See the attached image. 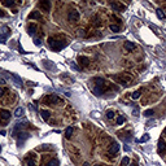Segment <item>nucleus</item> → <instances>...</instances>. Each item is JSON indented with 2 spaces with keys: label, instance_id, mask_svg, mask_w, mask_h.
I'll return each instance as SVG.
<instances>
[{
  "label": "nucleus",
  "instance_id": "c756f323",
  "mask_svg": "<svg viewBox=\"0 0 166 166\" xmlns=\"http://www.w3.org/2000/svg\"><path fill=\"white\" fill-rule=\"evenodd\" d=\"M106 117L109 118V119H112V118L114 117V112H113V110H108V112H106Z\"/></svg>",
  "mask_w": 166,
  "mask_h": 166
},
{
  "label": "nucleus",
  "instance_id": "f03ea898",
  "mask_svg": "<svg viewBox=\"0 0 166 166\" xmlns=\"http://www.w3.org/2000/svg\"><path fill=\"white\" fill-rule=\"evenodd\" d=\"M48 43H49V47L52 48L53 51H60L62 48H65L67 45L66 40H62V39H56V38H49L48 39Z\"/></svg>",
  "mask_w": 166,
  "mask_h": 166
},
{
  "label": "nucleus",
  "instance_id": "0eeeda50",
  "mask_svg": "<svg viewBox=\"0 0 166 166\" xmlns=\"http://www.w3.org/2000/svg\"><path fill=\"white\" fill-rule=\"evenodd\" d=\"M110 7L113 8V10H116V12H123L126 9V5H123L122 3H118V1L110 3Z\"/></svg>",
  "mask_w": 166,
  "mask_h": 166
},
{
  "label": "nucleus",
  "instance_id": "39448f33",
  "mask_svg": "<svg viewBox=\"0 0 166 166\" xmlns=\"http://www.w3.org/2000/svg\"><path fill=\"white\" fill-rule=\"evenodd\" d=\"M10 34V30L8 26H3L1 27V31H0V43H5L7 42V39Z\"/></svg>",
  "mask_w": 166,
  "mask_h": 166
},
{
  "label": "nucleus",
  "instance_id": "58836bf2",
  "mask_svg": "<svg viewBox=\"0 0 166 166\" xmlns=\"http://www.w3.org/2000/svg\"><path fill=\"white\" fill-rule=\"evenodd\" d=\"M4 83V79H0V84H3Z\"/></svg>",
  "mask_w": 166,
  "mask_h": 166
},
{
  "label": "nucleus",
  "instance_id": "5701e85b",
  "mask_svg": "<svg viewBox=\"0 0 166 166\" xmlns=\"http://www.w3.org/2000/svg\"><path fill=\"white\" fill-rule=\"evenodd\" d=\"M45 166H59V160H56V158L51 160V161L45 165Z\"/></svg>",
  "mask_w": 166,
  "mask_h": 166
},
{
  "label": "nucleus",
  "instance_id": "a19ab883",
  "mask_svg": "<svg viewBox=\"0 0 166 166\" xmlns=\"http://www.w3.org/2000/svg\"><path fill=\"white\" fill-rule=\"evenodd\" d=\"M95 166H100V165H95Z\"/></svg>",
  "mask_w": 166,
  "mask_h": 166
},
{
  "label": "nucleus",
  "instance_id": "6e6552de",
  "mask_svg": "<svg viewBox=\"0 0 166 166\" xmlns=\"http://www.w3.org/2000/svg\"><path fill=\"white\" fill-rule=\"evenodd\" d=\"M39 7L42 8V10H44V12H49L51 10V1L49 0H43V1L39 3Z\"/></svg>",
  "mask_w": 166,
  "mask_h": 166
},
{
  "label": "nucleus",
  "instance_id": "f257e3e1",
  "mask_svg": "<svg viewBox=\"0 0 166 166\" xmlns=\"http://www.w3.org/2000/svg\"><path fill=\"white\" fill-rule=\"evenodd\" d=\"M91 83H92L91 90L96 96H100L105 92V81L102 78H94L91 79Z\"/></svg>",
  "mask_w": 166,
  "mask_h": 166
},
{
  "label": "nucleus",
  "instance_id": "4468645a",
  "mask_svg": "<svg viewBox=\"0 0 166 166\" xmlns=\"http://www.w3.org/2000/svg\"><path fill=\"white\" fill-rule=\"evenodd\" d=\"M125 49L129 51V52L134 51V49H135V43H133V42H126V43H125Z\"/></svg>",
  "mask_w": 166,
  "mask_h": 166
},
{
  "label": "nucleus",
  "instance_id": "9b49d317",
  "mask_svg": "<svg viewBox=\"0 0 166 166\" xmlns=\"http://www.w3.org/2000/svg\"><path fill=\"white\" fill-rule=\"evenodd\" d=\"M158 152L160 153H164V152H166V143L164 141V139H160L158 140Z\"/></svg>",
  "mask_w": 166,
  "mask_h": 166
},
{
  "label": "nucleus",
  "instance_id": "6ab92c4d",
  "mask_svg": "<svg viewBox=\"0 0 166 166\" xmlns=\"http://www.w3.org/2000/svg\"><path fill=\"white\" fill-rule=\"evenodd\" d=\"M40 114H42V118L44 119V121H48L49 119V112L48 110H42Z\"/></svg>",
  "mask_w": 166,
  "mask_h": 166
},
{
  "label": "nucleus",
  "instance_id": "ea45409f",
  "mask_svg": "<svg viewBox=\"0 0 166 166\" xmlns=\"http://www.w3.org/2000/svg\"><path fill=\"white\" fill-rule=\"evenodd\" d=\"M131 166H138V165H136V164H133V165H131Z\"/></svg>",
  "mask_w": 166,
  "mask_h": 166
},
{
  "label": "nucleus",
  "instance_id": "7ed1b4c3",
  "mask_svg": "<svg viewBox=\"0 0 166 166\" xmlns=\"http://www.w3.org/2000/svg\"><path fill=\"white\" fill-rule=\"evenodd\" d=\"M112 78L114 79L116 82L121 83L122 86H130L131 84V81H133V78H131L130 75H127V74H119V75H112Z\"/></svg>",
  "mask_w": 166,
  "mask_h": 166
},
{
  "label": "nucleus",
  "instance_id": "ddd939ff",
  "mask_svg": "<svg viewBox=\"0 0 166 166\" xmlns=\"http://www.w3.org/2000/svg\"><path fill=\"white\" fill-rule=\"evenodd\" d=\"M29 18H30V20H40L42 18V14L39 13V10H34L33 13L29 14Z\"/></svg>",
  "mask_w": 166,
  "mask_h": 166
},
{
  "label": "nucleus",
  "instance_id": "b1692460",
  "mask_svg": "<svg viewBox=\"0 0 166 166\" xmlns=\"http://www.w3.org/2000/svg\"><path fill=\"white\" fill-rule=\"evenodd\" d=\"M130 165V158L129 157H123L122 158V166H129Z\"/></svg>",
  "mask_w": 166,
  "mask_h": 166
},
{
  "label": "nucleus",
  "instance_id": "72a5a7b5",
  "mask_svg": "<svg viewBox=\"0 0 166 166\" xmlns=\"http://www.w3.org/2000/svg\"><path fill=\"white\" fill-rule=\"evenodd\" d=\"M3 95H4V90H3V88H0V97H1Z\"/></svg>",
  "mask_w": 166,
  "mask_h": 166
},
{
  "label": "nucleus",
  "instance_id": "f8f14e48",
  "mask_svg": "<svg viewBox=\"0 0 166 166\" xmlns=\"http://www.w3.org/2000/svg\"><path fill=\"white\" fill-rule=\"evenodd\" d=\"M9 118H10V112L4 110V109L0 110V119H4V121H7V119H9Z\"/></svg>",
  "mask_w": 166,
  "mask_h": 166
},
{
  "label": "nucleus",
  "instance_id": "f3484780",
  "mask_svg": "<svg viewBox=\"0 0 166 166\" xmlns=\"http://www.w3.org/2000/svg\"><path fill=\"white\" fill-rule=\"evenodd\" d=\"M29 156V154H27ZM26 162H27V166H36V161H35V157H34L33 160L30 158V156H29L27 158H26Z\"/></svg>",
  "mask_w": 166,
  "mask_h": 166
},
{
  "label": "nucleus",
  "instance_id": "cd10ccee",
  "mask_svg": "<svg viewBox=\"0 0 166 166\" xmlns=\"http://www.w3.org/2000/svg\"><path fill=\"white\" fill-rule=\"evenodd\" d=\"M131 97H133L134 100H135V99H139V97H140V91H135V92H133Z\"/></svg>",
  "mask_w": 166,
  "mask_h": 166
},
{
  "label": "nucleus",
  "instance_id": "f704fd0d",
  "mask_svg": "<svg viewBox=\"0 0 166 166\" xmlns=\"http://www.w3.org/2000/svg\"><path fill=\"white\" fill-rule=\"evenodd\" d=\"M153 123H154V122L151 121V122H148V123H147V126H149V127H151V126H153Z\"/></svg>",
  "mask_w": 166,
  "mask_h": 166
},
{
  "label": "nucleus",
  "instance_id": "c85d7f7f",
  "mask_svg": "<svg viewBox=\"0 0 166 166\" xmlns=\"http://www.w3.org/2000/svg\"><path fill=\"white\" fill-rule=\"evenodd\" d=\"M153 113H154V112H153L152 109H148V110L144 112V116H145V117H151V116H153Z\"/></svg>",
  "mask_w": 166,
  "mask_h": 166
},
{
  "label": "nucleus",
  "instance_id": "a211bd4d",
  "mask_svg": "<svg viewBox=\"0 0 166 166\" xmlns=\"http://www.w3.org/2000/svg\"><path fill=\"white\" fill-rule=\"evenodd\" d=\"M71 135H73V127H67L66 131H65V138L66 139H70Z\"/></svg>",
  "mask_w": 166,
  "mask_h": 166
},
{
  "label": "nucleus",
  "instance_id": "9d476101",
  "mask_svg": "<svg viewBox=\"0 0 166 166\" xmlns=\"http://www.w3.org/2000/svg\"><path fill=\"white\" fill-rule=\"evenodd\" d=\"M118 151H119V144H118L117 141H114L113 144L109 147V153H110V154H116Z\"/></svg>",
  "mask_w": 166,
  "mask_h": 166
},
{
  "label": "nucleus",
  "instance_id": "c9c22d12",
  "mask_svg": "<svg viewBox=\"0 0 166 166\" xmlns=\"http://www.w3.org/2000/svg\"><path fill=\"white\" fill-rule=\"evenodd\" d=\"M4 16H5V13L3 12V10H1V9H0V17H4Z\"/></svg>",
  "mask_w": 166,
  "mask_h": 166
},
{
  "label": "nucleus",
  "instance_id": "393cba45",
  "mask_svg": "<svg viewBox=\"0 0 166 166\" xmlns=\"http://www.w3.org/2000/svg\"><path fill=\"white\" fill-rule=\"evenodd\" d=\"M110 30L114 31V33H118L119 30H121V27H119L118 25H110Z\"/></svg>",
  "mask_w": 166,
  "mask_h": 166
},
{
  "label": "nucleus",
  "instance_id": "2f4dec72",
  "mask_svg": "<svg viewBox=\"0 0 166 166\" xmlns=\"http://www.w3.org/2000/svg\"><path fill=\"white\" fill-rule=\"evenodd\" d=\"M71 67H73V69H75V70H79V69H81V67H79V66L75 64V62H73V64H71Z\"/></svg>",
  "mask_w": 166,
  "mask_h": 166
},
{
  "label": "nucleus",
  "instance_id": "423d86ee",
  "mask_svg": "<svg viewBox=\"0 0 166 166\" xmlns=\"http://www.w3.org/2000/svg\"><path fill=\"white\" fill-rule=\"evenodd\" d=\"M67 20L70 22H78L79 21V12L77 9H71L67 14Z\"/></svg>",
  "mask_w": 166,
  "mask_h": 166
},
{
  "label": "nucleus",
  "instance_id": "7c9ffc66",
  "mask_svg": "<svg viewBox=\"0 0 166 166\" xmlns=\"http://www.w3.org/2000/svg\"><path fill=\"white\" fill-rule=\"evenodd\" d=\"M148 140H149V135H148V134H145V135H144V136H143V138L140 139V141H141V143L148 141Z\"/></svg>",
  "mask_w": 166,
  "mask_h": 166
},
{
  "label": "nucleus",
  "instance_id": "79ce46f5",
  "mask_svg": "<svg viewBox=\"0 0 166 166\" xmlns=\"http://www.w3.org/2000/svg\"><path fill=\"white\" fill-rule=\"evenodd\" d=\"M0 149H1V148H0Z\"/></svg>",
  "mask_w": 166,
  "mask_h": 166
},
{
  "label": "nucleus",
  "instance_id": "4be33fe9",
  "mask_svg": "<svg viewBox=\"0 0 166 166\" xmlns=\"http://www.w3.org/2000/svg\"><path fill=\"white\" fill-rule=\"evenodd\" d=\"M51 149H52V147L48 145V144H43L42 147L38 148V151H51Z\"/></svg>",
  "mask_w": 166,
  "mask_h": 166
},
{
  "label": "nucleus",
  "instance_id": "20e7f679",
  "mask_svg": "<svg viewBox=\"0 0 166 166\" xmlns=\"http://www.w3.org/2000/svg\"><path fill=\"white\" fill-rule=\"evenodd\" d=\"M44 102H45V104H48V105H52V104L62 105V104H64V100L60 99V97L56 96V95H48V96H45Z\"/></svg>",
  "mask_w": 166,
  "mask_h": 166
},
{
  "label": "nucleus",
  "instance_id": "bb28decb",
  "mask_svg": "<svg viewBox=\"0 0 166 166\" xmlns=\"http://www.w3.org/2000/svg\"><path fill=\"white\" fill-rule=\"evenodd\" d=\"M116 122H117V125H122V123L125 122V117H122V116H118Z\"/></svg>",
  "mask_w": 166,
  "mask_h": 166
},
{
  "label": "nucleus",
  "instance_id": "e433bc0d",
  "mask_svg": "<svg viewBox=\"0 0 166 166\" xmlns=\"http://www.w3.org/2000/svg\"><path fill=\"white\" fill-rule=\"evenodd\" d=\"M18 49L21 51V53H26V52H25V51H24V49H22V47H21V45H20V47H18Z\"/></svg>",
  "mask_w": 166,
  "mask_h": 166
},
{
  "label": "nucleus",
  "instance_id": "4c0bfd02",
  "mask_svg": "<svg viewBox=\"0 0 166 166\" xmlns=\"http://www.w3.org/2000/svg\"><path fill=\"white\" fill-rule=\"evenodd\" d=\"M83 166H90V164H88V162H84V164H83Z\"/></svg>",
  "mask_w": 166,
  "mask_h": 166
},
{
  "label": "nucleus",
  "instance_id": "473e14b6",
  "mask_svg": "<svg viewBox=\"0 0 166 166\" xmlns=\"http://www.w3.org/2000/svg\"><path fill=\"white\" fill-rule=\"evenodd\" d=\"M34 42H35V44H36V45H40V40H39V39H35Z\"/></svg>",
  "mask_w": 166,
  "mask_h": 166
},
{
  "label": "nucleus",
  "instance_id": "a878e982",
  "mask_svg": "<svg viewBox=\"0 0 166 166\" xmlns=\"http://www.w3.org/2000/svg\"><path fill=\"white\" fill-rule=\"evenodd\" d=\"M3 4H4V5H7V7H12V5L14 4V1H13V0H4Z\"/></svg>",
  "mask_w": 166,
  "mask_h": 166
},
{
  "label": "nucleus",
  "instance_id": "2eb2a0df",
  "mask_svg": "<svg viewBox=\"0 0 166 166\" xmlns=\"http://www.w3.org/2000/svg\"><path fill=\"white\" fill-rule=\"evenodd\" d=\"M27 33L30 34V35H34V34L36 33V25L35 24H31L27 26Z\"/></svg>",
  "mask_w": 166,
  "mask_h": 166
},
{
  "label": "nucleus",
  "instance_id": "aec40b11",
  "mask_svg": "<svg viewBox=\"0 0 166 166\" xmlns=\"http://www.w3.org/2000/svg\"><path fill=\"white\" fill-rule=\"evenodd\" d=\"M24 108H17L16 112H14V116L16 117H21V116H24Z\"/></svg>",
  "mask_w": 166,
  "mask_h": 166
},
{
  "label": "nucleus",
  "instance_id": "412c9836",
  "mask_svg": "<svg viewBox=\"0 0 166 166\" xmlns=\"http://www.w3.org/2000/svg\"><path fill=\"white\" fill-rule=\"evenodd\" d=\"M156 14H157V17L160 20H162V18H165V13H164V10L162 9H156Z\"/></svg>",
  "mask_w": 166,
  "mask_h": 166
},
{
  "label": "nucleus",
  "instance_id": "dca6fc26",
  "mask_svg": "<svg viewBox=\"0 0 166 166\" xmlns=\"http://www.w3.org/2000/svg\"><path fill=\"white\" fill-rule=\"evenodd\" d=\"M9 74H10V77H12L14 81H16L17 84H18V86H22V81H21V78L17 75V74H14V73H9Z\"/></svg>",
  "mask_w": 166,
  "mask_h": 166
},
{
  "label": "nucleus",
  "instance_id": "1a4fd4ad",
  "mask_svg": "<svg viewBox=\"0 0 166 166\" xmlns=\"http://www.w3.org/2000/svg\"><path fill=\"white\" fill-rule=\"evenodd\" d=\"M78 62H79V65H81L82 67H87L88 64H90V60H88V57H86V56H79L78 57Z\"/></svg>",
  "mask_w": 166,
  "mask_h": 166
}]
</instances>
